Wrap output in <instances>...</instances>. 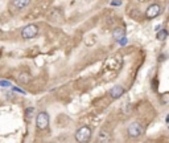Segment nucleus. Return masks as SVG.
Returning <instances> with one entry per match:
<instances>
[{
  "instance_id": "obj_14",
  "label": "nucleus",
  "mask_w": 169,
  "mask_h": 143,
  "mask_svg": "<svg viewBox=\"0 0 169 143\" xmlns=\"http://www.w3.org/2000/svg\"><path fill=\"white\" fill-rule=\"evenodd\" d=\"M111 4H112V6H119V4H122V2H119V0H115V2H112Z\"/></svg>"
},
{
  "instance_id": "obj_5",
  "label": "nucleus",
  "mask_w": 169,
  "mask_h": 143,
  "mask_svg": "<svg viewBox=\"0 0 169 143\" xmlns=\"http://www.w3.org/2000/svg\"><path fill=\"white\" fill-rule=\"evenodd\" d=\"M127 134L132 139H136V138H139L143 134V126L139 122H132L127 129Z\"/></svg>"
},
{
  "instance_id": "obj_10",
  "label": "nucleus",
  "mask_w": 169,
  "mask_h": 143,
  "mask_svg": "<svg viewBox=\"0 0 169 143\" xmlns=\"http://www.w3.org/2000/svg\"><path fill=\"white\" fill-rule=\"evenodd\" d=\"M31 80H32V77H31V74H29L28 72H21L19 74V82L24 83V85L29 83V82H31Z\"/></svg>"
},
{
  "instance_id": "obj_8",
  "label": "nucleus",
  "mask_w": 169,
  "mask_h": 143,
  "mask_svg": "<svg viewBox=\"0 0 169 143\" xmlns=\"http://www.w3.org/2000/svg\"><path fill=\"white\" fill-rule=\"evenodd\" d=\"M123 93H124V87L120 86V85H116L108 92V94H110V97L112 98V100H118L119 97L123 96Z\"/></svg>"
},
{
  "instance_id": "obj_9",
  "label": "nucleus",
  "mask_w": 169,
  "mask_h": 143,
  "mask_svg": "<svg viewBox=\"0 0 169 143\" xmlns=\"http://www.w3.org/2000/svg\"><path fill=\"white\" fill-rule=\"evenodd\" d=\"M111 36H112V38L114 40H116V41H119L122 37H124L126 36V31H124V28H122V27H116L115 29L112 31V33H111Z\"/></svg>"
},
{
  "instance_id": "obj_1",
  "label": "nucleus",
  "mask_w": 169,
  "mask_h": 143,
  "mask_svg": "<svg viewBox=\"0 0 169 143\" xmlns=\"http://www.w3.org/2000/svg\"><path fill=\"white\" fill-rule=\"evenodd\" d=\"M91 134H93V131H91L90 127L83 125L76 131L74 138H76V141L79 142V143H86V142H89L91 139Z\"/></svg>"
},
{
  "instance_id": "obj_12",
  "label": "nucleus",
  "mask_w": 169,
  "mask_h": 143,
  "mask_svg": "<svg viewBox=\"0 0 169 143\" xmlns=\"http://www.w3.org/2000/svg\"><path fill=\"white\" fill-rule=\"evenodd\" d=\"M0 86H11V82L7 80H2L0 81Z\"/></svg>"
},
{
  "instance_id": "obj_11",
  "label": "nucleus",
  "mask_w": 169,
  "mask_h": 143,
  "mask_svg": "<svg viewBox=\"0 0 169 143\" xmlns=\"http://www.w3.org/2000/svg\"><path fill=\"white\" fill-rule=\"evenodd\" d=\"M165 37H167V32L164 31H157V40H160V41H162V40H165Z\"/></svg>"
},
{
  "instance_id": "obj_4",
  "label": "nucleus",
  "mask_w": 169,
  "mask_h": 143,
  "mask_svg": "<svg viewBox=\"0 0 169 143\" xmlns=\"http://www.w3.org/2000/svg\"><path fill=\"white\" fill-rule=\"evenodd\" d=\"M49 121H50V117H49L46 111L38 113L36 118V127L38 130H46L49 126Z\"/></svg>"
},
{
  "instance_id": "obj_15",
  "label": "nucleus",
  "mask_w": 169,
  "mask_h": 143,
  "mask_svg": "<svg viewBox=\"0 0 169 143\" xmlns=\"http://www.w3.org/2000/svg\"><path fill=\"white\" fill-rule=\"evenodd\" d=\"M167 121H168V122H169V117H168V118H167Z\"/></svg>"
},
{
  "instance_id": "obj_6",
  "label": "nucleus",
  "mask_w": 169,
  "mask_h": 143,
  "mask_svg": "<svg viewBox=\"0 0 169 143\" xmlns=\"http://www.w3.org/2000/svg\"><path fill=\"white\" fill-rule=\"evenodd\" d=\"M161 13V7H160V4H151L150 7L147 8V11H145V17L148 19V20H152V19H155L157 17L158 15Z\"/></svg>"
},
{
  "instance_id": "obj_7",
  "label": "nucleus",
  "mask_w": 169,
  "mask_h": 143,
  "mask_svg": "<svg viewBox=\"0 0 169 143\" xmlns=\"http://www.w3.org/2000/svg\"><path fill=\"white\" fill-rule=\"evenodd\" d=\"M112 141V135L108 130H101L98 132V142H103V143H107V142H111Z\"/></svg>"
},
{
  "instance_id": "obj_13",
  "label": "nucleus",
  "mask_w": 169,
  "mask_h": 143,
  "mask_svg": "<svg viewBox=\"0 0 169 143\" xmlns=\"http://www.w3.org/2000/svg\"><path fill=\"white\" fill-rule=\"evenodd\" d=\"M119 44H120V45H126V44H127V38H126V36L122 37L120 40H119Z\"/></svg>"
},
{
  "instance_id": "obj_3",
  "label": "nucleus",
  "mask_w": 169,
  "mask_h": 143,
  "mask_svg": "<svg viewBox=\"0 0 169 143\" xmlns=\"http://www.w3.org/2000/svg\"><path fill=\"white\" fill-rule=\"evenodd\" d=\"M38 34V27L36 24H29V25L24 27L21 29V37L24 40H31V38H34Z\"/></svg>"
},
{
  "instance_id": "obj_2",
  "label": "nucleus",
  "mask_w": 169,
  "mask_h": 143,
  "mask_svg": "<svg viewBox=\"0 0 169 143\" xmlns=\"http://www.w3.org/2000/svg\"><path fill=\"white\" fill-rule=\"evenodd\" d=\"M32 0H11L9 3V11L12 13H19L24 11L29 4H31Z\"/></svg>"
}]
</instances>
